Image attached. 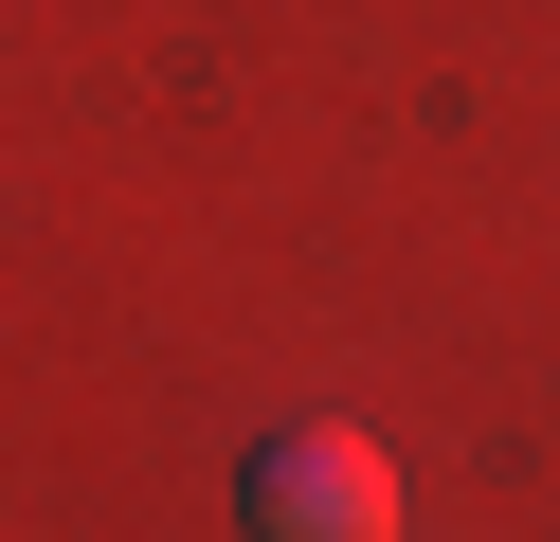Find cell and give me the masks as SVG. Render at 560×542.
Wrapping results in <instances>:
<instances>
[{
	"mask_svg": "<svg viewBox=\"0 0 560 542\" xmlns=\"http://www.w3.org/2000/svg\"><path fill=\"white\" fill-rule=\"evenodd\" d=\"M235 524L254 542H398V470H380V434H254Z\"/></svg>",
	"mask_w": 560,
	"mask_h": 542,
	"instance_id": "cell-1",
	"label": "cell"
}]
</instances>
